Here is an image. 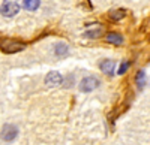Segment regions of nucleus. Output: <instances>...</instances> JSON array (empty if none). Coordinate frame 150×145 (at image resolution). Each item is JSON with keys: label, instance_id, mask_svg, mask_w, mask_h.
<instances>
[{"label": "nucleus", "instance_id": "7", "mask_svg": "<svg viewBox=\"0 0 150 145\" xmlns=\"http://www.w3.org/2000/svg\"><path fill=\"white\" fill-rule=\"evenodd\" d=\"M107 42L114 43V45H122L123 43V38L117 33H108L107 34Z\"/></svg>", "mask_w": 150, "mask_h": 145}, {"label": "nucleus", "instance_id": "11", "mask_svg": "<svg viewBox=\"0 0 150 145\" xmlns=\"http://www.w3.org/2000/svg\"><path fill=\"white\" fill-rule=\"evenodd\" d=\"M101 36V29H95V30H89L86 33V38H89V39H96Z\"/></svg>", "mask_w": 150, "mask_h": 145}, {"label": "nucleus", "instance_id": "5", "mask_svg": "<svg viewBox=\"0 0 150 145\" xmlns=\"http://www.w3.org/2000/svg\"><path fill=\"white\" fill-rule=\"evenodd\" d=\"M62 81H63V78H62V75L59 72H50L45 78V84L48 87H57L62 84Z\"/></svg>", "mask_w": 150, "mask_h": 145}, {"label": "nucleus", "instance_id": "3", "mask_svg": "<svg viewBox=\"0 0 150 145\" xmlns=\"http://www.w3.org/2000/svg\"><path fill=\"white\" fill-rule=\"evenodd\" d=\"M20 6L14 2H3L2 3V15L5 17H14L18 14Z\"/></svg>", "mask_w": 150, "mask_h": 145}, {"label": "nucleus", "instance_id": "13", "mask_svg": "<svg viewBox=\"0 0 150 145\" xmlns=\"http://www.w3.org/2000/svg\"><path fill=\"white\" fill-rule=\"evenodd\" d=\"M128 66H129L128 63H125V64H122V66H120V69H119V75H123V74H125V72H126V69H128Z\"/></svg>", "mask_w": 150, "mask_h": 145}, {"label": "nucleus", "instance_id": "9", "mask_svg": "<svg viewBox=\"0 0 150 145\" xmlns=\"http://www.w3.org/2000/svg\"><path fill=\"white\" fill-rule=\"evenodd\" d=\"M24 3V8H26L27 11H36L38 8H39V0H23Z\"/></svg>", "mask_w": 150, "mask_h": 145}, {"label": "nucleus", "instance_id": "10", "mask_svg": "<svg viewBox=\"0 0 150 145\" xmlns=\"http://www.w3.org/2000/svg\"><path fill=\"white\" fill-rule=\"evenodd\" d=\"M125 17V11L123 9H117V11H111L110 12V18L114 20V21H119Z\"/></svg>", "mask_w": 150, "mask_h": 145}, {"label": "nucleus", "instance_id": "2", "mask_svg": "<svg viewBox=\"0 0 150 145\" xmlns=\"http://www.w3.org/2000/svg\"><path fill=\"white\" fill-rule=\"evenodd\" d=\"M99 87V79L96 76H87L84 78L81 82H80V90L83 93H89V91H93L95 88Z\"/></svg>", "mask_w": 150, "mask_h": 145}, {"label": "nucleus", "instance_id": "12", "mask_svg": "<svg viewBox=\"0 0 150 145\" xmlns=\"http://www.w3.org/2000/svg\"><path fill=\"white\" fill-rule=\"evenodd\" d=\"M135 81H137V85H138V88L141 90V88L144 87V72H143V70L138 72V75H137V79H135Z\"/></svg>", "mask_w": 150, "mask_h": 145}, {"label": "nucleus", "instance_id": "4", "mask_svg": "<svg viewBox=\"0 0 150 145\" xmlns=\"http://www.w3.org/2000/svg\"><path fill=\"white\" fill-rule=\"evenodd\" d=\"M17 133H18L17 127L12 126V124H5L3 129H2V138H3V141H6V142H11L12 139H15Z\"/></svg>", "mask_w": 150, "mask_h": 145}, {"label": "nucleus", "instance_id": "6", "mask_svg": "<svg viewBox=\"0 0 150 145\" xmlns=\"http://www.w3.org/2000/svg\"><path fill=\"white\" fill-rule=\"evenodd\" d=\"M114 62H111V60H104V62L101 63V70L104 72L105 75H108V76H111L112 74H114Z\"/></svg>", "mask_w": 150, "mask_h": 145}, {"label": "nucleus", "instance_id": "1", "mask_svg": "<svg viewBox=\"0 0 150 145\" xmlns=\"http://www.w3.org/2000/svg\"><path fill=\"white\" fill-rule=\"evenodd\" d=\"M24 48H26V43L18 42V41H14V39H3V41H2V51L6 53V54L23 51Z\"/></svg>", "mask_w": 150, "mask_h": 145}, {"label": "nucleus", "instance_id": "8", "mask_svg": "<svg viewBox=\"0 0 150 145\" xmlns=\"http://www.w3.org/2000/svg\"><path fill=\"white\" fill-rule=\"evenodd\" d=\"M54 51H56V54H57L59 57L66 55V54H68V45L63 43V42H59V43H56V46H54Z\"/></svg>", "mask_w": 150, "mask_h": 145}]
</instances>
